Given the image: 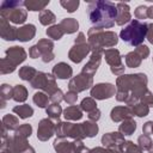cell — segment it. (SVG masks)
I'll use <instances>...</instances> for the list:
<instances>
[{
    "label": "cell",
    "mask_w": 153,
    "mask_h": 153,
    "mask_svg": "<svg viewBox=\"0 0 153 153\" xmlns=\"http://www.w3.org/2000/svg\"><path fill=\"white\" fill-rule=\"evenodd\" d=\"M147 75L143 73L123 74L116 80V99L133 106L147 91Z\"/></svg>",
    "instance_id": "obj_1"
},
{
    "label": "cell",
    "mask_w": 153,
    "mask_h": 153,
    "mask_svg": "<svg viewBox=\"0 0 153 153\" xmlns=\"http://www.w3.org/2000/svg\"><path fill=\"white\" fill-rule=\"evenodd\" d=\"M87 14L94 27L110 29L115 25L117 17V6L111 1L94 0L88 1Z\"/></svg>",
    "instance_id": "obj_2"
},
{
    "label": "cell",
    "mask_w": 153,
    "mask_h": 153,
    "mask_svg": "<svg viewBox=\"0 0 153 153\" xmlns=\"http://www.w3.org/2000/svg\"><path fill=\"white\" fill-rule=\"evenodd\" d=\"M88 44L91 51L93 50H104V48L115 47L118 42V37L114 31H104L103 29L92 26L87 31Z\"/></svg>",
    "instance_id": "obj_3"
},
{
    "label": "cell",
    "mask_w": 153,
    "mask_h": 153,
    "mask_svg": "<svg viewBox=\"0 0 153 153\" xmlns=\"http://www.w3.org/2000/svg\"><path fill=\"white\" fill-rule=\"evenodd\" d=\"M148 30V24L140 22L137 19H131L130 23L121 30L120 37L123 42L128 43L131 47H139L142 44L143 39L146 38Z\"/></svg>",
    "instance_id": "obj_4"
},
{
    "label": "cell",
    "mask_w": 153,
    "mask_h": 153,
    "mask_svg": "<svg viewBox=\"0 0 153 153\" xmlns=\"http://www.w3.org/2000/svg\"><path fill=\"white\" fill-rule=\"evenodd\" d=\"M23 6L24 1H2L0 5V14L13 24H23L27 18V12Z\"/></svg>",
    "instance_id": "obj_5"
},
{
    "label": "cell",
    "mask_w": 153,
    "mask_h": 153,
    "mask_svg": "<svg viewBox=\"0 0 153 153\" xmlns=\"http://www.w3.org/2000/svg\"><path fill=\"white\" fill-rule=\"evenodd\" d=\"M55 134L57 137H72L74 140H82L85 136L82 123H71L57 121L55 126Z\"/></svg>",
    "instance_id": "obj_6"
},
{
    "label": "cell",
    "mask_w": 153,
    "mask_h": 153,
    "mask_svg": "<svg viewBox=\"0 0 153 153\" xmlns=\"http://www.w3.org/2000/svg\"><path fill=\"white\" fill-rule=\"evenodd\" d=\"M30 85L33 88L42 90L48 96H51L55 91L59 90L57 85H56L55 76L53 74H48L44 72H38L36 74V76L30 81Z\"/></svg>",
    "instance_id": "obj_7"
},
{
    "label": "cell",
    "mask_w": 153,
    "mask_h": 153,
    "mask_svg": "<svg viewBox=\"0 0 153 153\" xmlns=\"http://www.w3.org/2000/svg\"><path fill=\"white\" fill-rule=\"evenodd\" d=\"M30 147L27 139L13 134L12 136H7L1 141V151L7 153H24Z\"/></svg>",
    "instance_id": "obj_8"
},
{
    "label": "cell",
    "mask_w": 153,
    "mask_h": 153,
    "mask_svg": "<svg viewBox=\"0 0 153 153\" xmlns=\"http://www.w3.org/2000/svg\"><path fill=\"white\" fill-rule=\"evenodd\" d=\"M103 56H104L105 61L108 62V65L110 66V71L112 74H115L117 76L123 75L124 65L122 63V56L117 49H115V48L105 49L103 53Z\"/></svg>",
    "instance_id": "obj_9"
},
{
    "label": "cell",
    "mask_w": 153,
    "mask_h": 153,
    "mask_svg": "<svg viewBox=\"0 0 153 153\" xmlns=\"http://www.w3.org/2000/svg\"><path fill=\"white\" fill-rule=\"evenodd\" d=\"M116 90H117L116 86L110 82H100V84L92 86L90 94L93 99L103 100V99H108V98H111L112 96H115Z\"/></svg>",
    "instance_id": "obj_10"
},
{
    "label": "cell",
    "mask_w": 153,
    "mask_h": 153,
    "mask_svg": "<svg viewBox=\"0 0 153 153\" xmlns=\"http://www.w3.org/2000/svg\"><path fill=\"white\" fill-rule=\"evenodd\" d=\"M93 86V76H90L85 73H80L76 76L72 78L68 82V88L69 91H74L76 93L82 92L87 88Z\"/></svg>",
    "instance_id": "obj_11"
},
{
    "label": "cell",
    "mask_w": 153,
    "mask_h": 153,
    "mask_svg": "<svg viewBox=\"0 0 153 153\" xmlns=\"http://www.w3.org/2000/svg\"><path fill=\"white\" fill-rule=\"evenodd\" d=\"M90 51H91V48H90L88 42L74 43V45L68 51V57L74 63H79V62H81L88 55Z\"/></svg>",
    "instance_id": "obj_12"
},
{
    "label": "cell",
    "mask_w": 153,
    "mask_h": 153,
    "mask_svg": "<svg viewBox=\"0 0 153 153\" xmlns=\"http://www.w3.org/2000/svg\"><path fill=\"white\" fill-rule=\"evenodd\" d=\"M124 135H122L120 131H111L106 133L102 136V145L105 148H116L122 149L124 145Z\"/></svg>",
    "instance_id": "obj_13"
},
{
    "label": "cell",
    "mask_w": 153,
    "mask_h": 153,
    "mask_svg": "<svg viewBox=\"0 0 153 153\" xmlns=\"http://www.w3.org/2000/svg\"><path fill=\"white\" fill-rule=\"evenodd\" d=\"M5 59L16 68L18 65H20L22 62H24L26 60V51L23 47H19V45H14V47H11L8 48L6 51H5Z\"/></svg>",
    "instance_id": "obj_14"
},
{
    "label": "cell",
    "mask_w": 153,
    "mask_h": 153,
    "mask_svg": "<svg viewBox=\"0 0 153 153\" xmlns=\"http://www.w3.org/2000/svg\"><path fill=\"white\" fill-rule=\"evenodd\" d=\"M55 126L51 118L41 120L37 128V139L39 141H48L55 134Z\"/></svg>",
    "instance_id": "obj_15"
},
{
    "label": "cell",
    "mask_w": 153,
    "mask_h": 153,
    "mask_svg": "<svg viewBox=\"0 0 153 153\" xmlns=\"http://www.w3.org/2000/svg\"><path fill=\"white\" fill-rule=\"evenodd\" d=\"M103 53L104 50H93L91 53V56H90V60L87 61V63L82 67V71L81 73H85L90 76H93L100 65V61H102V56H103Z\"/></svg>",
    "instance_id": "obj_16"
},
{
    "label": "cell",
    "mask_w": 153,
    "mask_h": 153,
    "mask_svg": "<svg viewBox=\"0 0 153 153\" xmlns=\"http://www.w3.org/2000/svg\"><path fill=\"white\" fill-rule=\"evenodd\" d=\"M39 53H41V57H42V61L48 63L50 61L54 60L55 55H54V43L53 41L50 39H47V38H43V39H39L37 43H36Z\"/></svg>",
    "instance_id": "obj_17"
},
{
    "label": "cell",
    "mask_w": 153,
    "mask_h": 153,
    "mask_svg": "<svg viewBox=\"0 0 153 153\" xmlns=\"http://www.w3.org/2000/svg\"><path fill=\"white\" fill-rule=\"evenodd\" d=\"M17 31L18 29L10 25V22L1 17L0 19V36L5 41H14L17 39Z\"/></svg>",
    "instance_id": "obj_18"
},
{
    "label": "cell",
    "mask_w": 153,
    "mask_h": 153,
    "mask_svg": "<svg viewBox=\"0 0 153 153\" xmlns=\"http://www.w3.org/2000/svg\"><path fill=\"white\" fill-rule=\"evenodd\" d=\"M133 111L130 106H115L111 112H110V117L114 122H123L124 120H129L133 117Z\"/></svg>",
    "instance_id": "obj_19"
},
{
    "label": "cell",
    "mask_w": 153,
    "mask_h": 153,
    "mask_svg": "<svg viewBox=\"0 0 153 153\" xmlns=\"http://www.w3.org/2000/svg\"><path fill=\"white\" fill-rule=\"evenodd\" d=\"M117 6V17H116V24L122 26L126 23L131 20V14H130V8L129 5L126 2H118L116 4Z\"/></svg>",
    "instance_id": "obj_20"
},
{
    "label": "cell",
    "mask_w": 153,
    "mask_h": 153,
    "mask_svg": "<svg viewBox=\"0 0 153 153\" xmlns=\"http://www.w3.org/2000/svg\"><path fill=\"white\" fill-rule=\"evenodd\" d=\"M54 149L56 153H75V142H71L65 137H57L54 141Z\"/></svg>",
    "instance_id": "obj_21"
},
{
    "label": "cell",
    "mask_w": 153,
    "mask_h": 153,
    "mask_svg": "<svg viewBox=\"0 0 153 153\" xmlns=\"http://www.w3.org/2000/svg\"><path fill=\"white\" fill-rule=\"evenodd\" d=\"M36 35V26L33 24H25L20 26L17 31V39L20 42H29Z\"/></svg>",
    "instance_id": "obj_22"
},
{
    "label": "cell",
    "mask_w": 153,
    "mask_h": 153,
    "mask_svg": "<svg viewBox=\"0 0 153 153\" xmlns=\"http://www.w3.org/2000/svg\"><path fill=\"white\" fill-rule=\"evenodd\" d=\"M73 74V69L66 62H59L53 67V75L57 79H68Z\"/></svg>",
    "instance_id": "obj_23"
},
{
    "label": "cell",
    "mask_w": 153,
    "mask_h": 153,
    "mask_svg": "<svg viewBox=\"0 0 153 153\" xmlns=\"http://www.w3.org/2000/svg\"><path fill=\"white\" fill-rule=\"evenodd\" d=\"M59 25L61 26V29L63 30L65 33H74V32H76V30L79 27L78 20L74 18H65L60 22Z\"/></svg>",
    "instance_id": "obj_24"
},
{
    "label": "cell",
    "mask_w": 153,
    "mask_h": 153,
    "mask_svg": "<svg viewBox=\"0 0 153 153\" xmlns=\"http://www.w3.org/2000/svg\"><path fill=\"white\" fill-rule=\"evenodd\" d=\"M63 116L66 120H69V121H78L82 117V110L80 109V106H76V105H71V106H67L65 110H63Z\"/></svg>",
    "instance_id": "obj_25"
},
{
    "label": "cell",
    "mask_w": 153,
    "mask_h": 153,
    "mask_svg": "<svg viewBox=\"0 0 153 153\" xmlns=\"http://www.w3.org/2000/svg\"><path fill=\"white\" fill-rule=\"evenodd\" d=\"M142 60H143L142 56H141L136 50L130 51V53H128V54L124 56L126 65H127L128 67H130V68H136V67H139V66L141 65Z\"/></svg>",
    "instance_id": "obj_26"
},
{
    "label": "cell",
    "mask_w": 153,
    "mask_h": 153,
    "mask_svg": "<svg viewBox=\"0 0 153 153\" xmlns=\"http://www.w3.org/2000/svg\"><path fill=\"white\" fill-rule=\"evenodd\" d=\"M1 123H2V128L8 130V131L10 130H14L16 131L19 128V120L16 116L10 115V114H7V115H5L2 117Z\"/></svg>",
    "instance_id": "obj_27"
},
{
    "label": "cell",
    "mask_w": 153,
    "mask_h": 153,
    "mask_svg": "<svg viewBox=\"0 0 153 153\" xmlns=\"http://www.w3.org/2000/svg\"><path fill=\"white\" fill-rule=\"evenodd\" d=\"M135 129H136V122L133 118L124 120L118 127V131L122 135H131L135 131Z\"/></svg>",
    "instance_id": "obj_28"
},
{
    "label": "cell",
    "mask_w": 153,
    "mask_h": 153,
    "mask_svg": "<svg viewBox=\"0 0 153 153\" xmlns=\"http://www.w3.org/2000/svg\"><path fill=\"white\" fill-rule=\"evenodd\" d=\"M49 5V0L41 1V0H26L24 1V6L29 11H43Z\"/></svg>",
    "instance_id": "obj_29"
},
{
    "label": "cell",
    "mask_w": 153,
    "mask_h": 153,
    "mask_svg": "<svg viewBox=\"0 0 153 153\" xmlns=\"http://www.w3.org/2000/svg\"><path fill=\"white\" fill-rule=\"evenodd\" d=\"M13 98V87L7 85V84H2L0 87V99H1V109H4L6 106V102L8 99Z\"/></svg>",
    "instance_id": "obj_30"
},
{
    "label": "cell",
    "mask_w": 153,
    "mask_h": 153,
    "mask_svg": "<svg viewBox=\"0 0 153 153\" xmlns=\"http://www.w3.org/2000/svg\"><path fill=\"white\" fill-rule=\"evenodd\" d=\"M12 111H13L16 115H18L19 118H23V120L29 118V117H31V116L33 115V109H32L30 105H27V104L17 105V106L13 108Z\"/></svg>",
    "instance_id": "obj_31"
},
{
    "label": "cell",
    "mask_w": 153,
    "mask_h": 153,
    "mask_svg": "<svg viewBox=\"0 0 153 153\" xmlns=\"http://www.w3.org/2000/svg\"><path fill=\"white\" fill-rule=\"evenodd\" d=\"M27 98V90L25 86L23 85H16L13 87V100L18 102V103H22V102H25Z\"/></svg>",
    "instance_id": "obj_32"
},
{
    "label": "cell",
    "mask_w": 153,
    "mask_h": 153,
    "mask_svg": "<svg viewBox=\"0 0 153 153\" xmlns=\"http://www.w3.org/2000/svg\"><path fill=\"white\" fill-rule=\"evenodd\" d=\"M37 73L38 72L33 67H31V66H24V67H22L19 69V73L18 74H19V78L20 79H23L25 81H31L36 76Z\"/></svg>",
    "instance_id": "obj_33"
},
{
    "label": "cell",
    "mask_w": 153,
    "mask_h": 153,
    "mask_svg": "<svg viewBox=\"0 0 153 153\" xmlns=\"http://www.w3.org/2000/svg\"><path fill=\"white\" fill-rule=\"evenodd\" d=\"M45 112H47V115L49 116V118H51V120H57V121H59V118H60V116H61V114H62L63 111H62V108H61L60 104L53 103V104L48 105V108L45 109Z\"/></svg>",
    "instance_id": "obj_34"
},
{
    "label": "cell",
    "mask_w": 153,
    "mask_h": 153,
    "mask_svg": "<svg viewBox=\"0 0 153 153\" xmlns=\"http://www.w3.org/2000/svg\"><path fill=\"white\" fill-rule=\"evenodd\" d=\"M38 19H39V22H41L42 25H50V24L55 23L56 17H55V14H54L51 11H49V10H43L42 12H39Z\"/></svg>",
    "instance_id": "obj_35"
},
{
    "label": "cell",
    "mask_w": 153,
    "mask_h": 153,
    "mask_svg": "<svg viewBox=\"0 0 153 153\" xmlns=\"http://www.w3.org/2000/svg\"><path fill=\"white\" fill-rule=\"evenodd\" d=\"M47 36L49 37V38H51V39H55V41H59V39H61L62 38V36L65 35V32H63V30L61 29V26L57 24V25H51V26H49L48 29H47Z\"/></svg>",
    "instance_id": "obj_36"
},
{
    "label": "cell",
    "mask_w": 153,
    "mask_h": 153,
    "mask_svg": "<svg viewBox=\"0 0 153 153\" xmlns=\"http://www.w3.org/2000/svg\"><path fill=\"white\" fill-rule=\"evenodd\" d=\"M32 100H33V103L37 105V106H39V108H48V105H49V97H48V94L47 93H44V92H36L35 94H33V98H32Z\"/></svg>",
    "instance_id": "obj_37"
},
{
    "label": "cell",
    "mask_w": 153,
    "mask_h": 153,
    "mask_svg": "<svg viewBox=\"0 0 153 153\" xmlns=\"http://www.w3.org/2000/svg\"><path fill=\"white\" fill-rule=\"evenodd\" d=\"M82 127H84V131H85L86 137H93L98 133V124L96 122L85 121V122H82Z\"/></svg>",
    "instance_id": "obj_38"
},
{
    "label": "cell",
    "mask_w": 153,
    "mask_h": 153,
    "mask_svg": "<svg viewBox=\"0 0 153 153\" xmlns=\"http://www.w3.org/2000/svg\"><path fill=\"white\" fill-rule=\"evenodd\" d=\"M130 108H131L133 114L136 115V116H139V117H145V116H147L149 114V106L146 105V104H143V103H141V102L134 104Z\"/></svg>",
    "instance_id": "obj_39"
},
{
    "label": "cell",
    "mask_w": 153,
    "mask_h": 153,
    "mask_svg": "<svg viewBox=\"0 0 153 153\" xmlns=\"http://www.w3.org/2000/svg\"><path fill=\"white\" fill-rule=\"evenodd\" d=\"M80 109L82 111H86V112H91L92 110L97 109V103L96 100L92 98V97H87V98H84L80 103Z\"/></svg>",
    "instance_id": "obj_40"
},
{
    "label": "cell",
    "mask_w": 153,
    "mask_h": 153,
    "mask_svg": "<svg viewBox=\"0 0 153 153\" xmlns=\"http://www.w3.org/2000/svg\"><path fill=\"white\" fill-rule=\"evenodd\" d=\"M137 143L142 151H149L153 147V141H152L151 136L145 135V134H142L137 137Z\"/></svg>",
    "instance_id": "obj_41"
},
{
    "label": "cell",
    "mask_w": 153,
    "mask_h": 153,
    "mask_svg": "<svg viewBox=\"0 0 153 153\" xmlns=\"http://www.w3.org/2000/svg\"><path fill=\"white\" fill-rule=\"evenodd\" d=\"M123 153H142V149L139 145H135L133 141H126L122 148Z\"/></svg>",
    "instance_id": "obj_42"
},
{
    "label": "cell",
    "mask_w": 153,
    "mask_h": 153,
    "mask_svg": "<svg viewBox=\"0 0 153 153\" xmlns=\"http://www.w3.org/2000/svg\"><path fill=\"white\" fill-rule=\"evenodd\" d=\"M60 4H61V6L65 8V10H67L68 12H74L78 7H79V0H61L60 1Z\"/></svg>",
    "instance_id": "obj_43"
},
{
    "label": "cell",
    "mask_w": 153,
    "mask_h": 153,
    "mask_svg": "<svg viewBox=\"0 0 153 153\" xmlns=\"http://www.w3.org/2000/svg\"><path fill=\"white\" fill-rule=\"evenodd\" d=\"M31 133H32V127L27 123H24V124L19 126V128L14 131L16 135H19V136H23V137H26V139L31 135Z\"/></svg>",
    "instance_id": "obj_44"
},
{
    "label": "cell",
    "mask_w": 153,
    "mask_h": 153,
    "mask_svg": "<svg viewBox=\"0 0 153 153\" xmlns=\"http://www.w3.org/2000/svg\"><path fill=\"white\" fill-rule=\"evenodd\" d=\"M14 69H16V68H14L5 57L1 59V62H0V73H1V74L12 73V72H14Z\"/></svg>",
    "instance_id": "obj_45"
},
{
    "label": "cell",
    "mask_w": 153,
    "mask_h": 153,
    "mask_svg": "<svg viewBox=\"0 0 153 153\" xmlns=\"http://www.w3.org/2000/svg\"><path fill=\"white\" fill-rule=\"evenodd\" d=\"M90 153H123L122 149L116 148H105V147H96L90 149Z\"/></svg>",
    "instance_id": "obj_46"
},
{
    "label": "cell",
    "mask_w": 153,
    "mask_h": 153,
    "mask_svg": "<svg viewBox=\"0 0 153 153\" xmlns=\"http://www.w3.org/2000/svg\"><path fill=\"white\" fill-rule=\"evenodd\" d=\"M147 8L145 5H140L136 7V10L134 11V16L137 19H146L147 18Z\"/></svg>",
    "instance_id": "obj_47"
},
{
    "label": "cell",
    "mask_w": 153,
    "mask_h": 153,
    "mask_svg": "<svg viewBox=\"0 0 153 153\" xmlns=\"http://www.w3.org/2000/svg\"><path fill=\"white\" fill-rule=\"evenodd\" d=\"M76 99H78V93L74 92V91H68V92L65 93V96H63V100H65L67 104H71V105H73V104L76 102Z\"/></svg>",
    "instance_id": "obj_48"
},
{
    "label": "cell",
    "mask_w": 153,
    "mask_h": 153,
    "mask_svg": "<svg viewBox=\"0 0 153 153\" xmlns=\"http://www.w3.org/2000/svg\"><path fill=\"white\" fill-rule=\"evenodd\" d=\"M140 102L143 103V104H146V105H148L149 108H152V106H153V93H152L149 90H147V91L145 92V94L141 97Z\"/></svg>",
    "instance_id": "obj_49"
},
{
    "label": "cell",
    "mask_w": 153,
    "mask_h": 153,
    "mask_svg": "<svg viewBox=\"0 0 153 153\" xmlns=\"http://www.w3.org/2000/svg\"><path fill=\"white\" fill-rule=\"evenodd\" d=\"M75 142V153H90V148H87L82 140H74Z\"/></svg>",
    "instance_id": "obj_50"
},
{
    "label": "cell",
    "mask_w": 153,
    "mask_h": 153,
    "mask_svg": "<svg viewBox=\"0 0 153 153\" xmlns=\"http://www.w3.org/2000/svg\"><path fill=\"white\" fill-rule=\"evenodd\" d=\"M63 96H65V94H63V92H62V91L59 88V90H57V91H55V92H54L51 96H49V99H50L53 103L59 104L61 100H63Z\"/></svg>",
    "instance_id": "obj_51"
},
{
    "label": "cell",
    "mask_w": 153,
    "mask_h": 153,
    "mask_svg": "<svg viewBox=\"0 0 153 153\" xmlns=\"http://www.w3.org/2000/svg\"><path fill=\"white\" fill-rule=\"evenodd\" d=\"M141 56H142V59L145 60V59H147L148 57V55H149V48L147 47V45H145V44H141V45H139V47H136V49H135Z\"/></svg>",
    "instance_id": "obj_52"
},
{
    "label": "cell",
    "mask_w": 153,
    "mask_h": 153,
    "mask_svg": "<svg viewBox=\"0 0 153 153\" xmlns=\"http://www.w3.org/2000/svg\"><path fill=\"white\" fill-rule=\"evenodd\" d=\"M142 131L145 135H153V121H147L143 126H142Z\"/></svg>",
    "instance_id": "obj_53"
},
{
    "label": "cell",
    "mask_w": 153,
    "mask_h": 153,
    "mask_svg": "<svg viewBox=\"0 0 153 153\" xmlns=\"http://www.w3.org/2000/svg\"><path fill=\"white\" fill-rule=\"evenodd\" d=\"M87 117H88L90 121H92V122H97V121L100 118V110H99L98 108L94 109V110H92L91 112H88Z\"/></svg>",
    "instance_id": "obj_54"
},
{
    "label": "cell",
    "mask_w": 153,
    "mask_h": 153,
    "mask_svg": "<svg viewBox=\"0 0 153 153\" xmlns=\"http://www.w3.org/2000/svg\"><path fill=\"white\" fill-rule=\"evenodd\" d=\"M29 55H30V57H31V59L41 57V53H39V50H38V48H37V45H36V44H35V45H32V47L30 48V50H29Z\"/></svg>",
    "instance_id": "obj_55"
},
{
    "label": "cell",
    "mask_w": 153,
    "mask_h": 153,
    "mask_svg": "<svg viewBox=\"0 0 153 153\" xmlns=\"http://www.w3.org/2000/svg\"><path fill=\"white\" fill-rule=\"evenodd\" d=\"M146 38L148 39V42H149L151 44H153V23L148 24V30H147Z\"/></svg>",
    "instance_id": "obj_56"
},
{
    "label": "cell",
    "mask_w": 153,
    "mask_h": 153,
    "mask_svg": "<svg viewBox=\"0 0 153 153\" xmlns=\"http://www.w3.org/2000/svg\"><path fill=\"white\" fill-rule=\"evenodd\" d=\"M84 42H86V37H85L84 32H79L76 38H75V41H74V43H84Z\"/></svg>",
    "instance_id": "obj_57"
},
{
    "label": "cell",
    "mask_w": 153,
    "mask_h": 153,
    "mask_svg": "<svg viewBox=\"0 0 153 153\" xmlns=\"http://www.w3.org/2000/svg\"><path fill=\"white\" fill-rule=\"evenodd\" d=\"M24 153H35V149H33V147H31V146H30V147H29Z\"/></svg>",
    "instance_id": "obj_58"
},
{
    "label": "cell",
    "mask_w": 153,
    "mask_h": 153,
    "mask_svg": "<svg viewBox=\"0 0 153 153\" xmlns=\"http://www.w3.org/2000/svg\"><path fill=\"white\" fill-rule=\"evenodd\" d=\"M148 153H153V147H152V148H151V149L148 151Z\"/></svg>",
    "instance_id": "obj_59"
}]
</instances>
